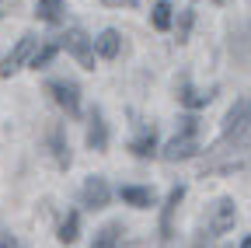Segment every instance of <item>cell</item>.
Wrapping results in <instances>:
<instances>
[{
    "instance_id": "6da1fadb",
    "label": "cell",
    "mask_w": 251,
    "mask_h": 248,
    "mask_svg": "<svg viewBox=\"0 0 251 248\" xmlns=\"http://www.w3.org/2000/svg\"><path fill=\"white\" fill-rule=\"evenodd\" d=\"M248 140H251V98H241V102H234V109L227 112V119H224V137H220V143L213 147V154L227 150L230 143H234V147H244Z\"/></svg>"
},
{
    "instance_id": "7a4b0ae2",
    "label": "cell",
    "mask_w": 251,
    "mask_h": 248,
    "mask_svg": "<svg viewBox=\"0 0 251 248\" xmlns=\"http://www.w3.org/2000/svg\"><path fill=\"white\" fill-rule=\"evenodd\" d=\"M59 46L67 49V53L77 59L84 70H94V46H91V39L80 32V28H70V32L59 39Z\"/></svg>"
},
{
    "instance_id": "3957f363",
    "label": "cell",
    "mask_w": 251,
    "mask_h": 248,
    "mask_svg": "<svg viewBox=\"0 0 251 248\" xmlns=\"http://www.w3.org/2000/svg\"><path fill=\"white\" fill-rule=\"evenodd\" d=\"M46 91H49L52 102H56L63 112H67L70 119L80 112V91H77V84H74V81H49V84H46Z\"/></svg>"
},
{
    "instance_id": "277c9868",
    "label": "cell",
    "mask_w": 251,
    "mask_h": 248,
    "mask_svg": "<svg viewBox=\"0 0 251 248\" xmlns=\"http://www.w3.org/2000/svg\"><path fill=\"white\" fill-rule=\"evenodd\" d=\"M35 46H39V39H35V35H21V39H18V46H14L4 59H0V77H11L14 70H21L25 59H28V56H35Z\"/></svg>"
},
{
    "instance_id": "5b68a950",
    "label": "cell",
    "mask_w": 251,
    "mask_h": 248,
    "mask_svg": "<svg viewBox=\"0 0 251 248\" xmlns=\"http://www.w3.org/2000/svg\"><path fill=\"white\" fill-rule=\"evenodd\" d=\"M237 220V206L234 199H216L209 206V234H227Z\"/></svg>"
},
{
    "instance_id": "8992f818",
    "label": "cell",
    "mask_w": 251,
    "mask_h": 248,
    "mask_svg": "<svg viewBox=\"0 0 251 248\" xmlns=\"http://www.w3.org/2000/svg\"><path fill=\"white\" fill-rule=\"evenodd\" d=\"M108 182L105 178H98V175H91V178H84V185H80V199H84V206L87 210H101V206H108Z\"/></svg>"
},
{
    "instance_id": "52a82bcc",
    "label": "cell",
    "mask_w": 251,
    "mask_h": 248,
    "mask_svg": "<svg viewBox=\"0 0 251 248\" xmlns=\"http://www.w3.org/2000/svg\"><path fill=\"white\" fill-rule=\"evenodd\" d=\"M181 199H185V185H175V189L168 193L164 210H161V241H164V245L171 241V231H175V213H178Z\"/></svg>"
},
{
    "instance_id": "ba28073f",
    "label": "cell",
    "mask_w": 251,
    "mask_h": 248,
    "mask_svg": "<svg viewBox=\"0 0 251 248\" xmlns=\"http://www.w3.org/2000/svg\"><path fill=\"white\" fill-rule=\"evenodd\" d=\"M196 150H199L196 137H185V133H178L175 140H168V143H164L161 158H164V161H188V158H192Z\"/></svg>"
},
{
    "instance_id": "9c48e42d",
    "label": "cell",
    "mask_w": 251,
    "mask_h": 248,
    "mask_svg": "<svg viewBox=\"0 0 251 248\" xmlns=\"http://www.w3.org/2000/svg\"><path fill=\"white\" fill-rule=\"evenodd\" d=\"M49 150H52L59 168H70V143H67V126H63V122L49 126Z\"/></svg>"
},
{
    "instance_id": "30bf717a",
    "label": "cell",
    "mask_w": 251,
    "mask_h": 248,
    "mask_svg": "<svg viewBox=\"0 0 251 248\" xmlns=\"http://www.w3.org/2000/svg\"><path fill=\"white\" fill-rule=\"evenodd\" d=\"M87 147H91V150H98V154L108 147V126H105V119H101L98 109L91 112V122H87Z\"/></svg>"
},
{
    "instance_id": "8fae6325",
    "label": "cell",
    "mask_w": 251,
    "mask_h": 248,
    "mask_svg": "<svg viewBox=\"0 0 251 248\" xmlns=\"http://www.w3.org/2000/svg\"><path fill=\"white\" fill-rule=\"evenodd\" d=\"M119 196L129 203V206H136V210H150L153 206V189H147V185H122L119 189Z\"/></svg>"
},
{
    "instance_id": "7c38bea8",
    "label": "cell",
    "mask_w": 251,
    "mask_h": 248,
    "mask_svg": "<svg viewBox=\"0 0 251 248\" xmlns=\"http://www.w3.org/2000/svg\"><path fill=\"white\" fill-rule=\"evenodd\" d=\"M119 46H122V35L115 32V28H105V32L98 35V42H94V53H98L101 59H115Z\"/></svg>"
},
{
    "instance_id": "4fadbf2b",
    "label": "cell",
    "mask_w": 251,
    "mask_h": 248,
    "mask_svg": "<svg viewBox=\"0 0 251 248\" xmlns=\"http://www.w3.org/2000/svg\"><path fill=\"white\" fill-rule=\"evenodd\" d=\"M122 234H126L122 220H112V224H105V227L98 231V238H94L91 248H119V245H122Z\"/></svg>"
},
{
    "instance_id": "5bb4252c",
    "label": "cell",
    "mask_w": 251,
    "mask_h": 248,
    "mask_svg": "<svg viewBox=\"0 0 251 248\" xmlns=\"http://www.w3.org/2000/svg\"><path fill=\"white\" fill-rule=\"evenodd\" d=\"M63 245H74L77 238H80V213L77 210H70L67 217H63V224H59V234H56Z\"/></svg>"
},
{
    "instance_id": "9a60e30c",
    "label": "cell",
    "mask_w": 251,
    "mask_h": 248,
    "mask_svg": "<svg viewBox=\"0 0 251 248\" xmlns=\"http://www.w3.org/2000/svg\"><path fill=\"white\" fill-rule=\"evenodd\" d=\"M129 150L136 154V158H153V154H157V133H153V130H143V133L129 143Z\"/></svg>"
},
{
    "instance_id": "2e32d148",
    "label": "cell",
    "mask_w": 251,
    "mask_h": 248,
    "mask_svg": "<svg viewBox=\"0 0 251 248\" xmlns=\"http://www.w3.org/2000/svg\"><path fill=\"white\" fill-rule=\"evenodd\" d=\"M35 14H39L42 21L56 25V21L63 18V0H39V4H35Z\"/></svg>"
},
{
    "instance_id": "e0dca14e",
    "label": "cell",
    "mask_w": 251,
    "mask_h": 248,
    "mask_svg": "<svg viewBox=\"0 0 251 248\" xmlns=\"http://www.w3.org/2000/svg\"><path fill=\"white\" fill-rule=\"evenodd\" d=\"M59 49H63L59 42H46V46H42L35 56H31V63H28V67H31V70H46V67L52 63V56H56Z\"/></svg>"
},
{
    "instance_id": "ac0fdd59",
    "label": "cell",
    "mask_w": 251,
    "mask_h": 248,
    "mask_svg": "<svg viewBox=\"0 0 251 248\" xmlns=\"http://www.w3.org/2000/svg\"><path fill=\"white\" fill-rule=\"evenodd\" d=\"M209 98H213V95H199V91H196V87H188V84H181V87H178V102H181V105H188V109H202Z\"/></svg>"
},
{
    "instance_id": "d6986e66",
    "label": "cell",
    "mask_w": 251,
    "mask_h": 248,
    "mask_svg": "<svg viewBox=\"0 0 251 248\" xmlns=\"http://www.w3.org/2000/svg\"><path fill=\"white\" fill-rule=\"evenodd\" d=\"M150 21H153V28H157V32H168V28H171V4H164V0H161V4L153 7Z\"/></svg>"
},
{
    "instance_id": "ffe728a7",
    "label": "cell",
    "mask_w": 251,
    "mask_h": 248,
    "mask_svg": "<svg viewBox=\"0 0 251 248\" xmlns=\"http://www.w3.org/2000/svg\"><path fill=\"white\" fill-rule=\"evenodd\" d=\"M192 21H196V14H192V11H181V18H178V42H188Z\"/></svg>"
},
{
    "instance_id": "44dd1931",
    "label": "cell",
    "mask_w": 251,
    "mask_h": 248,
    "mask_svg": "<svg viewBox=\"0 0 251 248\" xmlns=\"http://www.w3.org/2000/svg\"><path fill=\"white\" fill-rule=\"evenodd\" d=\"M192 248H213V234L199 231V234H196V241H192Z\"/></svg>"
},
{
    "instance_id": "7402d4cb",
    "label": "cell",
    "mask_w": 251,
    "mask_h": 248,
    "mask_svg": "<svg viewBox=\"0 0 251 248\" xmlns=\"http://www.w3.org/2000/svg\"><path fill=\"white\" fill-rule=\"evenodd\" d=\"M108 7H136V0H101Z\"/></svg>"
},
{
    "instance_id": "603a6c76",
    "label": "cell",
    "mask_w": 251,
    "mask_h": 248,
    "mask_svg": "<svg viewBox=\"0 0 251 248\" xmlns=\"http://www.w3.org/2000/svg\"><path fill=\"white\" fill-rule=\"evenodd\" d=\"M241 248H251V238H244V241H241Z\"/></svg>"
}]
</instances>
